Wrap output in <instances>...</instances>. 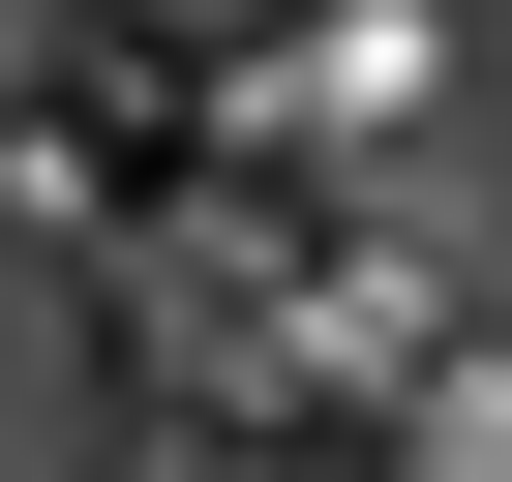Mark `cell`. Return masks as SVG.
I'll list each match as a JSON object with an SVG mask.
<instances>
[{"instance_id": "cell-1", "label": "cell", "mask_w": 512, "mask_h": 482, "mask_svg": "<svg viewBox=\"0 0 512 482\" xmlns=\"http://www.w3.org/2000/svg\"><path fill=\"white\" fill-rule=\"evenodd\" d=\"M422 91H452L422 0H302V31L241 61V121H302V151H422Z\"/></svg>"}]
</instances>
